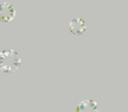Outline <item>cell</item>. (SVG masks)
Returning a JSON list of instances; mask_svg holds the SVG:
<instances>
[{
  "mask_svg": "<svg viewBox=\"0 0 128 112\" xmlns=\"http://www.w3.org/2000/svg\"><path fill=\"white\" fill-rule=\"evenodd\" d=\"M16 16V9L9 2L0 3V21L6 23L13 19Z\"/></svg>",
  "mask_w": 128,
  "mask_h": 112,
  "instance_id": "cell-3",
  "label": "cell"
},
{
  "mask_svg": "<svg viewBox=\"0 0 128 112\" xmlns=\"http://www.w3.org/2000/svg\"><path fill=\"white\" fill-rule=\"evenodd\" d=\"M21 65V58L16 50L6 49L0 53V71L11 74L17 71Z\"/></svg>",
  "mask_w": 128,
  "mask_h": 112,
  "instance_id": "cell-1",
  "label": "cell"
},
{
  "mask_svg": "<svg viewBox=\"0 0 128 112\" xmlns=\"http://www.w3.org/2000/svg\"><path fill=\"white\" fill-rule=\"evenodd\" d=\"M88 21L82 17H76L68 24V30L73 35L78 36L87 31Z\"/></svg>",
  "mask_w": 128,
  "mask_h": 112,
  "instance_id": "cell-2",
  "label": "cell"
},
{
  "mask_svg": "<svg viewBox=\"0 0 128 112\" xmlns=\"http://www.w3.org/2000/svg\"><path fill=\"white\" fill-rule=\"evenodd\" d=\"M76 112H101L99 105L92 99H85L78 103Z\"/></svg>",
  "mask_w": 128,
  "mask_h": 112,
  "instance_id": "cell-4",
  "label": "cell"
}]
</instances>
